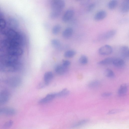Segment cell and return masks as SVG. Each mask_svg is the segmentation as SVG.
<instances>
[{
    "label": "cell",
    "instance_id": "1",
    "mask_svg": "<svg viewBox=\"0 0 129 129\" xmlns=\"http://www.w3.org/2000/svg\"><path fill=\"white\" fill-rule=\"evenodd\" d=\"M65 3L62 0H54L51 3L52 11L61 13L62 10L65 6Z\"/></svg>",
    "mask_w": 129,
    "mask_h": 129
},
{
    "label": "cell",
    "instance_id": "2",
    "mask_svg": "<svg viewBox=\"0 0 129 129\" xmlns=\"http://www.w3.org/2000/svg\"><path fill=\"white\" fill-rule=\"evenodd\" d=\"M10 97V93L8 91L4 90L0 92V106L4 105L7 103Z\"/></svg>",
    "mask_w": 129,
    "mask_h": 129
},
{
    "label": "cell",
    "instance_id": "3",
    "mask_svg": "<svg viewBox=\"0 0 129 129\" xmlns=\"http://www.w3.org/2000/svg\"><path fill=\"white\" fill-rule=\"evenodd\" d=\"M112 51L113 49L111 46L108 45H106L100 48L98 52L101 55H107L111 54Z\"/></svg>",
    "mask_w": 129,
    "mask_h": 129
},
{
    "label": "cell",
    "instance_id": "4",
    "mask_svg": "<svg viewBox=\"0 0 129 129\" xmlns=\"http://www.w3.org/2000/svg\"><path fill=\"white\" fill-rule=\"evenodd\" d=\"M116 31L115 29H112L102 34L100 36V39L103 40H107L113 37L116 34Z\"/></svg>",
    "mask_w": 129,
    "mask_h": 129
},
{
    "label": "cell",
    "instance_id": "5",
    "mask_svg": "<svg viewBox=\"0 0 129 129\" xmlns=\"http://www.w3.org/2000/svg\"><path fill=\"white\" fill-rule=\"evenodd\" d=\"M74 15V12L72 9L67 10L63 16L62 20L63 21L67 22L70 21L73 17Z\"/></svg>",
    "mask_w": 129,
    "mask_h": 129
},
{
    "label": "cell",
    "instance_id": "6",
    "mask_svg": "<svg viewBox=\"0 0 129 129\" xmlns=\"http://www.w3.org/2000/svg\"><path fill=\"white\" fill-rule=\"evenodd\" d=\"M16 110L11 108H0V114H3L8 116H12L16 113Z\"/></svg>",
    "mask_w": 129,
    "mask_h": 129
},
{
    "label": "cell",
    "instance_id": "7",
    "mask_svg": "<svg viewBox=\"0 0 129 129\" xmlns=\"http://www.w3.org/2000/svg\"><path fill=\"white\" fill-rule=\"evenodd\" d=\"M21 82L20 78L17 77H14L10 78L8 80L7 82L11 86L17 87L21 84Z\"/></svg>",
    "mask_w": 129,
    "mask_h": 129
},
{
    "label": "cell",
    "instance_id": "8",
    "mask_svg": "<svg viewBox=\"0 0 129 129\" xmlns=\"http://www.w3.org/2000/svg\"><path fill=\"white\" fill-rule=\"evenodd\" d=\"M56 97V93H52L47 95L45 97L41 99L39 101L41 104L48 103Z\"/></svg>",
    "mask_w": 129,
    "mask_h": 129
},
{
    "label": "cell",
    "instance_id": "9",
    "mask_svg": "<svg viewBox=\"0 0 129 129\" xmlns=\"http://www.w3.org/2000/svg\"><path fill=\"white\" fill-rule=\"evenodd\" d=\"M128 85L127 84H122L119 87L118 91V96L120 97L125 96L128 90Z\"/></svg>",
    "mask_w": 129,
    "mask_h": 129
},
{
    "label": "cell",
    "instance_id": "10",
    "mask_svg": "<svg viewBox=\"0 0 129 129\" xmlns=\"http://www.w3.org/2000/svg\"><path fill=\"white\" fill-rule=\"evenodd\" d=\"M120 52L121 56L126 59L129 57V49L128 46L125 45L121 46L120 49Z\"/></svg>",
    "mask_w": 129,
    "mask_h": 129
},
{
    "label": "cell",
    "instance_id": "11",
    "mask_svg": "<svg viewBox=\"0 0 129 129\" xmlns=\"http://www.w3.org/2000/svg\"><path fill=\"white\" fill-rule=\"evenodd\" d=\"M53 77L52 72H49L45 73L44 76V83L46 86L48 85L52 80Z\"/></svg>",
    "mask_w": 129,
    "mask_h": 129
},
{
    "label": "cell",
    "instance_id": "12",
    "mask_svg": "<svg viewBox=\"0 0 129 129\" xmlns=\"http://www.w3.org/2000/svg\"><path fill=\"white\" fill-rule=\"evenodd\" d=\"M68 70V68L64 67L62 65L56 66L55 69V72L57 74L62 75L65 74Z\"/></svg>",
    "mask_w": 129,
    "mask_h": 129
},
{
    "label": "cell",
    "instance_id": "13",
    "mask_svg": "<svg viewBox=\"0 0 129 129\" xmlns=\"http://www.w3.org/2000/svg\"><path fill=\"white\" fill-rule=\"evenodd\" d=\"M106 12L104 11H101L97 13L94 16V19L96 21H100L104 19L107 16Z\"/></svg>",
    "mask_w": 129,
    "mask_h": 129
},
{
    "label": "cell",
    "instance_id": "14",
    "mask_svg": "<svg viewBox=\"0 0 129 129\" xmlns=\"http://www.w3.org/2000/svg\"><path fill=\"white\" fill-rule=\"evenodd\" d=\"M120 10L123 13H126L129 10V1L125 0L122 3L120 8Z\"/></svg>",
    "mask_w": 129,
    "mask_h": 129
},
{
    "label": "cell",
    "instance_id": "15",
    "mask_svg": "<svg viewBox=\"0 0 129 129\" xmlns=\"http://www.w3.org/2000/svg\"><path fill=\"white\" fill-rule=\"evenodd\" d=\"M73 33V30L71 27H68L64 29L62 33L63 37L65 38H69L71 37Z\"/></svg>",
    "mask_w": 129,
    "mask_h": 129
},
{
    "label": "cell",
    "instance_id": "16",
    "mask_svg": "<svg viewBox=\"0 0 129 129\" xmlns=\"http://www.w3.org/2000/svg\"><path fill=\"white\" fill-rule=\"evenodd\" d=\"M125 62L123 60L119 58H114L112 64L115 67L120 68L124 65Z\"/></svg>",
    "mask_w": 129,
    "mask_h": 129
},
{
    "label": "cell",
    "instance_id": "17",
    "mask_svg": "<svg viewBox=\"0 0 129 129\" xmlns=\"http://www.w3.org/2000/svg\"><path fill=\"white\" fill-rule=\"evenodd\" d=\"M114 58L108 57L99 62L98 64L101 66H105L108 65L112 63Z\"/></svg>",
    "mask_w": 129,
    "mask_h": 129
},
{
    "label": "cell",
    "instance_id": "18",
    "mask_svg": "<svg viewBox=\"0 0 129 129\" xmlns=\"http://www.w3.org/2000/svg\"><path fill=\"white\" fill-rule=\"evenodd\" d=\"M56 93V97H63L68 95L70 93V92L67 89L65 88Z\"/></svg>",
    "mask_w": 129,
    "mask_h": 129
},
{
    "label": "cell",
    "instance_id": "19",
    "mask_svg": "<svg viewBox=\"0 0 129 129\" xmlns=\"http://www.w3.org/2000/svg\"><path fill=\"white\" fill-rule=\"evenodd\" d=\"M118 4L117 1L116 0H112L108 3L107 5V7L109 9L112 10L116 8Z\"/></svg>",
    "mask_w": 129,
    "mask_h": 129
},
{
    "label": "cell",
    "instance_id": "20",
    "mask_svg": "<svg viewBox=\"0 0 129 129\" xmlns=\"http://www.w3.org/2000/svg\"><path fill=\"white\" fill-rule=\"evenodd\" d=\"M100 85V82L97 80H94L90 82L88 84V86L91 88H94L99 87Z\"/></svg>",
    "mask_w": 129,
    "mask_h": 129
},
{
    "label": "cell",
    "instance_id": "21",
    "mask_svg": "<svg viewBox=\"0 0 129 129\" xmlns=\"http://www.w3.org/2000/svg\"><path fill=\"white\" fill-rule=\"evenodd\" d=\"M76 52L74 50H69L67 51L64 53V56L67 58H72L76 55Z\"/></svg>",
    "mask_w": 129,
    "mask_h": 129
},
{
    "label": "cell",
    "instance_id": "22",
    "mask_svg": "<svg viewBox=\"0 0 129 129\" xmlns=\"http://www.w3.org/2000/svg\"><path fill=\"white\" fill-rule=\"evenodd\" d=\"M104 74L106 77L110 78H113L115 76L113 72L111 70L108 69L105 70Z\"/></svg>",
    "mask_w": 129,
    "mask_h": 129
},
{
    "label": "cell",
    "instance_id": "23",
    "mask_svg": "<svg viewBox=\"0 0 129 129\" xmlns=\"http://www.w3.org/2000/svg\"><path fill=\"white\" fill-rule=\"evenodd\" d=\"M79 61L81 64L85 65L88 63V58L86 56L83 55H81L80 57Z\"/></svg>",
    "mask_w": 129,
    "mask_h": 129
},
{
    "label": "cell",
    "instance_id": "24",
    "mask_svg": "<svg viewBox=\"0 0 129 129\" xmlns=\"http://www.w3.org/2000/svg\"><path fill=\"white\" fill-rule=\"evenodd\" d=\"M61 29L60 26L59 25H56L54 26L52 30V32L53 34L56 35L60 32Z\"/></svg>",
    "mask_w": 129,
    "mask_h": 129
},
{
    "label": "cell",
    "instance_id": "25",
    "mask_svg": "<svg viewBox=\"0 0 129 129\" xmlns=\"http://www.w3.org/2000/svg\"><path fill=\"white\" fill-rule=\"evenodd\" d=\"M13 123L14 122L12 120H8L4 124L3 128L4 129H9L12 126Z\"/></svg>",
    "mask_w": 129,
    "mask_h": 129
},
{
    "label": "cell",
    "instance_id": "26",
    "mask_svg": "<svg viewBox=\"0 0 129 129\" xmlns=\"http://www.w3.org/2000/svg\"><path fill=\"white\" fill-rule=\"evenodd\" d=\"M51 43L52 46L55 48L59 47L61 45L60 41L56 39H52L51 41Z\"/></svg>",
    "mask_w": 129,
    "mask_h": 129
},
{
    "label": "cell",
    "instance_id": "27",
    "mask_svg": "<svg viewBox=\"0 0 129 129\" xmlns=\"http://www.w3.org/2000/svg\"><path fill=\"white\" fill-rule=\"evenodd\" d=\"M88 121V120L86 119L78 122L74 125L73 126V127H75L80 126L86 123Z\"/></svg>",
    "mask_w": 129,
    "mask_h": 129
},
{
    "label": "cell",
    "instance_id": "28",
    "mask_svg": "<svg viewBox=\"0 0 129 129\" xmlns=\"http://www.w3.org/2000/svg\"><path fill=\"white\" fill-rule=\"evenodd\" d=\"M71 62L70 61L68 60H63L62 61V65L64 67L68 68L70 65Z\"/></svg>",
    "mask_w": 129,
    "mask_h": 129
},
{
    "label": "cell",
    "instance_id": "29",
    "mask_svg": "<svg viewBox=\"0 0 129 129\" xmlns=\"http://www.w3.org/2000/svg\"><path fill=\"white\" fill-rule=\"evenodd\" d=\"M95 7V5L93 3L90 4L88 7L87 11L88 12H91L94 9Z\"/></svg>",
    "mask_w": 129,
    "mask_h": 129
},
{
    "label": "cell",
    "instance_id": "30",
    "mask_svg": "<svg viewBox=\"0 0 129 129\" xmlns=\"http://www.w3.org/2000/svg\"><path fill=\"white\" fill-rule=\"evenodd\" d=\"M112 94V93L111 92H106L102 93L101 94V96L103 97H106L110 96Z\"/></svg>",
    "mask_w": 129,
    "mask_h": 129
},
{
    "label": "cell",
    "instance_id": "31",
    "mask_svg": "<svg viewBox=\"0 0 129 129\" xmlns=\"http://www.w3.org/2000/svg\"><path fill=\"white\" fill-rule=\"evenodd\" d=\"M121 110L119 109H114L111 110L109 112L108 114H115L119 112Z\"/></svg>",
    "mask_w": 129,
    "mask_h": 129
},
{
    "label": "cell",
    "instance_id": "32",
    "mask_svg": "<svg viewBox=\"0 0 129 129\" xmlns=\"http://www.w3.org/2000/svg\"><path fill=\"white\" fill-rule=\"evenodd\" d=\"M46 85L44 83H40L38 86L37 88L39 89H41L44 88L45 86Z\"/></svg>",
    "mask_w": 129,
    "mask_h": 129
},
{
    "label": "cell",
    "instance_id": "33",
    "mask_svg": "<svg viewBox=\"0 0 129 129\" xmlns=\"http://www.w3.org/2000/svg\"><path fill=\"white\" fill-rule=\"evenodd\" d=\"M1 80H0V83H1Z\"/></svg>",
    "mask_w": 129,
    "mask_h": 129
}]
</instances>
